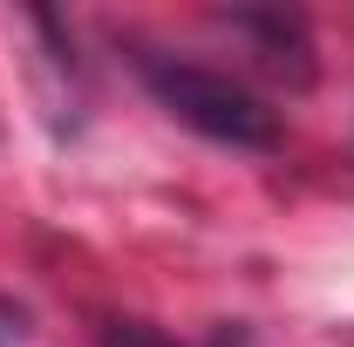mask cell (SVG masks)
<instances>
[{"mask_svg":"<svg viewBox=\"0 0 354 347\" xmlns=\"http://www.w3.org/2000/svg\"><path fill=\"white\" fill-rule=\"evenodd\" d=\"M136 68H143V88L157 95V109H171L184 130L232 143V150H272L279 143V116L245 82H232L225 68L177 62V55H143Z\"/></svg>","mask_w":354,"mask_h":347,"instance_id":"cell-1","label":"cell"},{"mask_svg":"<svg viewBox=\"0 0 354 347\" xmlns=\"http://www.w3.org/2000/svg\"><path fill=\"white\" fill-rule=\"evenodd\" d=\"M239 28L259 41L272 75H293V82L313 75V41H307V21L300 14H239Z\"/></svg>","mask_w":354,"mask_h":347,"instance_id":"cell-2","label":"cell"},{"mask_svg":"<svg viewBox=\"0 0 354 347\" xmlns=\"http://www.w3.org/2000/svg\"><path fill=\"white\" fill-rule=\"evenodd\" d=\"M116 347H171V341H150V334H130V327H123V334H116Z\"/></svg>","mask_w":354,"mask_h":347,"instance_id":"cell-3","label":"cell"}]
</instances>
